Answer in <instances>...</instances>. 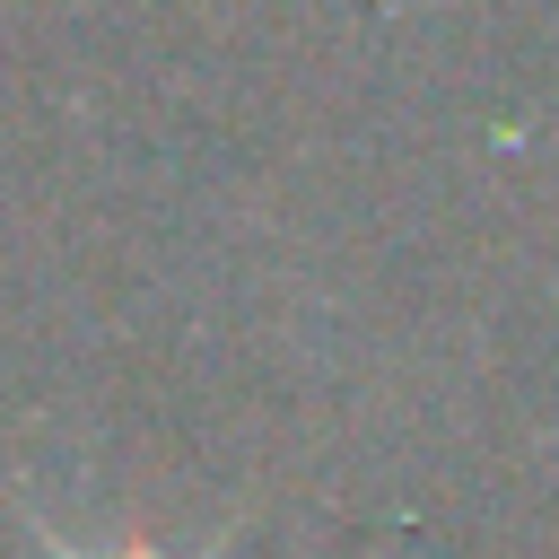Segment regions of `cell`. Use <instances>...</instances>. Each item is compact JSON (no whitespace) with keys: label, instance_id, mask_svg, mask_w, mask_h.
Listing matches in <instances>:
<instances>
[{"label":"cell","instance_id":"1","mask_svg":"<svg viewBox=\"0 0 559 559\" xmlns=\"http://www.w3.org/2000/svg\"><path fill=\"white\" fill-rule=\"evenodd\" d=\"M35 542H44L52 559H166V550H148V542H122V550H70V542H61L52 524H35Z\"/></svg>","mask_w":559,"mask_h":559}]
</instances>
